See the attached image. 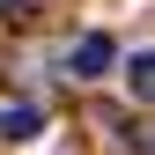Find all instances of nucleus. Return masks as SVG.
<instances>
[{"label": "nucleus", "instance_id": "nucleus-1", "mask_svg": "<svg viewBox=\"0 0 155 155\" xmlns=\"http://www.w3.org/2000/svg\"><path fill=\"white\" fill-rule=\"evenodd\" d=\"M111 67H118V45H111L104 30H89L81 45H74V59H67V74H74V81H104Z\"/></svg>", "mask_w": 155, "mask_h": 155}, {"label": "nucleus", "instance_id": "nucleus-2", "mask_svg": "<svg viewBox=\"0 0 155 155\" xmlns=\"http://www.w3.org/2000/svg\"><path fill=\"white\" fill-rule=\"evenodd\" d=\"M37 126H45V111H30V104L0 111V140H37Z\"/></svg>", "mask_w": 155, "mask_h": 155}, {"label": "nucleus", "instance_id": "nucleus-3", "mask_svg": "<svg viewBox=\"0 0 155 155\" xmlns=\"http://www.w3.org/2000/svg\"><path fill=\"white\" fill-rule=\"evenodd\" d=\"M126 89L140 96V104H155V52H133L126 59Z\"/></svg>", "mask_w": 155, "mask_h": 155}, {"label": "nucleus", "instance_id": "nucleus-4", "mask_svg": "<svg viewBox=\"0 0 155 155\" xmlns=\"http://www.w3.org/2000/svg\"><path fill=\"white\" fill-rule=\"evenodd\" d=\"M0 15H22V0H0Z\"/></svg>", "mask_w": 155, "mask_h": 155}, {"label": "nucleus", "instance_id": "nucleus-5", "mask_svg": "<svg viewBox=\"0 0 155 155\" xmlns=\"http://www.w3.org/2000/svg\"><path fill=\"white\" fill-rule=\"evenodd\" d=\"M148 148H155V140H148Z\"/></svg>", "mask_w": 155, "mask_h": 155}]
</instances>
